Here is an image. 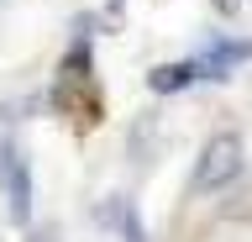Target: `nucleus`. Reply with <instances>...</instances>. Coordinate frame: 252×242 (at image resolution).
I'll use <instances>...</instances> for the list:
<instances>
[{
    "label": "nucleus",
    "mask_w": 252,
    "mask_h": 242,
    "mask_svg": "<svg viewBox=\"0 0 252 242\" xmlns=\"http://www.w3.org/2000/svg\"><path fill=\"white\" fill-rule=\"evenodd\" d=\"M216 11H226V16H231V11H236V0H216Z\"/></svg>",
    "instance_id": "nucleus-6"
},
{
    "label": "nucleus",
    "mask_w": 252,
    "mask_h": 242,
    "mask_svg": "<svg viewBox=\"0 0 252 242\" xmlns=\"http://www.w3.org/2000/svg\"><path fill=\"white\" fill-rule=\"evenodd\" d=\"M236 174H242V137H236V132H216V137L200 147V158H194L189 190L194 195H216V190H226Z\"/></svg>",
    "instance_id": "nucleus-1"
},
{
    "label": "nucleus",
    "mask_w": 252,
    "mask_h": 242,
    "mask_svg": "<svg viewBox=\"0 0 252 242\" xmlns=\"http://www.w3.org/2000/svg\"><path fill=\"white\" fill-rule=\"evenodd\" d=\"M194 79H205L200 58H179V64H158L153 74H147V90H153V95H179V90H189Z\"/></svg>",
    "instance_id": "nucleus-4"
},
{
    "label": "nucleus",
    "mask_w": 252,
    "mask_h": 242,
    "mask_svg": "<svg viewBox=\"0 0 252 242\" xmlns=\"http://www.w3.org/2000/svg\"><path fill=\"white\" fill-rule=\"evenodd\" d=\"M27 242H63V232H58V226H37Z\"/></svg>",
    "instance_id": "nucleus-5"
},
{
    "label": "nucleus",
    "mask_w": 252,
    "mask_h": 242,
    "mask_svg": "<svg viewBox=\"0 0 252 242\" xmlns=\"http://www.w3.org/2000/svg\"><path fill=\"white\" fill-rule=\"evenodd\" d=\"M94 221H100V226H110V232H116L121 242H147V226H142L137 206H131L126 195H110V200H100Z\"/></svg>",
    "instance_id": "nucleus-3"
},
{
    "label": "nucleus",
    "mask_w": 252,
    "mask_h": 242,
    "mask_svg": "<svg viewBox=\"0 0 252 242\" xmlns=\"http://www.w3.org/2000/svg\"><path fill=\"white\" fill-rule=\"evenodd\" d=\"M0 190H5V216L11 226H32V163L16 142L0 137Z\"/></svg>",
    "instance_id": "nucleus-2"
}]
</instances>
